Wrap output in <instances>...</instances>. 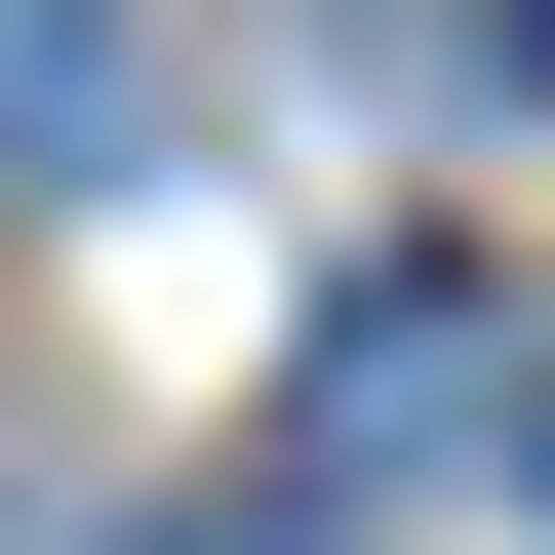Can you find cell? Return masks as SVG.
<instances>
[{"instance_id":"cell-3","label":"cell","mask_w":555,"mask_h":555,"mask_svg":"<svg viewBox=\"0 0 555 555\" xmlns=\"http://www.w3.org/2000/svg\"><path fill=\"white\" fill-rule=\"evenodd\" d=\"M198 555H318V516H198Z\"/></svg>"},{"instance_id":"cell-2","label":"cell","mask_w":555,"mask_h":555,"mask_svg":"<svg viewBox=\"0 0 555 555\" xmlns=\"http://www.w3.org/2000/svg\"><path fill=\"white\" fill-rule=\"evenodd\" d=\"M80 119H119V40H80V0H0V159H80Z\"/></svg>"},{"instance_id":"cell-5","label":"cell","mask_w":555,"mask_h":555,"mask_svg":"<svg viewBox=\"0 0 555 555\" xmlns=\"http://www.w3.org/2000/svg\"><path fill=\"white\" fill-rule=\"evenodd\" d=\"M516 476H555V397H516Z\"/></svg>"},{"instance_id":"cell-1","label":"cell","mask_w":555,"mask_h":555,"mask_svg":"<svg viewBox=\"0 0 555 555\" xmlns=\"http://www.w3.org/2000/svg\"><path fill=\"white\" fill-rule=\"evenodd\" d=\"M397 437H476V278H358L318 318V476H397Z\"/></svg>"},{"instance_id":"cell-4","label":"cell","mask_w":555,"mask_h":555,"mask_svg":"<svg viewBox=\"0 0 555 555\" xmlns=\"http://www.w3.org/2000/svg\"><path fill=\"white\" fill-rule=\"evenodd\" d=\"M516 80H555V0H516Z\"/></svg>"}]
</instances>
